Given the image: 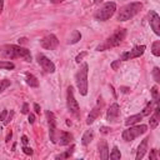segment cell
Instances as JSON below:
<instances>
[{
  "mask_svg": "<svg viewBox=\"0 0 160 160\" xmlns=\"http://www.w3.org/2000/svg\"><path fill=\"white\" fill-rule=\"evenodd\" d=\"M46 119H48V125H49V134H50V140L52 142H56V118L54 115V112L46 110L45 112Z\"/></svg>",
  "mask_w": 160,
  "mask_h": 160,
  "instance_id": "ba28073f",
  "label": "cell"
},
{
  "mask_svg": "<svg viewBox=\"0 0 160 160\" xmlns=\"http://www.w3.org/2000/svg\"><path fill=\"white\" fill-rule=\"evenodd\" d=\"M149 24H150L151 29L154 30V32L159 36L160 35V16L154 10H150V12H149Z\"/></svg>",
  "mask_w": 160,
  "mask_h": 160,
  "instance_id": "7c38bea8",
  "label": "cell"
},
{
  "mask_svg": "<svg viewBox=\"0 0 160 160\" xmlns=\"http://www.w3.org/2000/svg\"><path fill=\"white\" fill-rule=\"evenodd\" d=\"M6 115H8V110L4 109V110L1 111V114H0V121H4V120L6 119Z\"/></svg>",
  "mask_w": 160,
  "mask_h": 160,
  "instance_id": "74e56055",
  "label": "cell"
},
{
  "mask_svg": "<svg viewBox=\"0 0 160 160\" xmlns=\"http://www.w3.org/2000/svg\"><path fill=\"white\" fill-rule=\"evenodd\" d=\"M120 62H121V60H120V59H119V60L112 61V62H111V69H112V70H118V69H119V66H120Z\"/></svg>",
  "mask_w": 160,
  "mask_h": 160,
  "instance_id": "4dcf8cb0",
  "label": "cell"
},
{
  "mask_svg": "<svg viewBox=\"0 0 160 160\" xmlns=\"http://www.w3.org/2000/svg\"><path fill=\"white\" fill-rule=\"evenodd\" d=\"M80 39H81V34H80L78 30H74V31H72V35H71V38L69 39L68 42H69V44H76Z\"/></svg>",
  "mask_w": 160,
  "mask_h": 160,
  "instance_id": "603a6c76",
  "label": "cell"
},
{
  "mask_svg": "<svg viewBox=\"0 0 160 160\" xmlns=\"http://www.w3.org/2000/svg\"><path fill=\"white\" fill-rule=\"evenodd\" d=\"M11 136H12V132H11V131H9V134H8V136H6V140H5V141H6V142H9V141H10V139H11Z\"/></svg>",
  "mask_w": 160,
  "mask_h": 160,
  "instance_id": "7bdbcfd3",
  "label": "cell"
},
{
  "mask_svg": "<svg viewBox=\"0 0 160 160\" xmlns=\"http://www.w3.org/2000/svg\"><path fill=\"white\" fill-rule=\"evenodd\" d=\"M154 102H155V101H154ZM154 102H152V101H150V102H148V105H146V106L144 108V110H142V112H141V114H142V116H146V115H150V112L152 111L151 109H152V104H154ZM155 104H156V102H155ZM156 105H158V104H156Z\"/></svg>",
  "mask_w": 160,
  "mask_h": 160,
  "instance_id": "4316f807",
  "label": "cell"
},
{
  "mask_svg": "<svg viewBox=\"0 0 160 160\" xmlns=\"http://www.w3.org/2000/svg\"><path fill=\"white\" fill-rule=\"evenodd\" d=\"M64 0H50V2L51 4H60V2H62Z\"/></svg>",
  "mask_w": 160,
  "mask_h": 160,
  "instance_id": "ee69618b",
  "label": "cell"
},
{
  "mask_svg": "<svg viewBox=\"0 0 160 160\" xmlns=\"http://www.w3.org/2000/svg\"><path fill=\"white\" fill-rule=\"evenodd\" d=\"M2 9H4V0H0V14L2 12Z\"/></svg>",
  "mask_w": 160,
  "mask_h": 160,
  "instance_id": "f6af8a7d",
  "label": "cell"
},
{
  "mask_svg": "<svg viewBox=\"0 0 160 160\" xmlns=\"http://www.w3.org/2000/svg\"><path fill=\"white\" fill-rule=\"evenodd\" d=\"M109 158H110L111 160H118V159L121 158V154H120V150L118 149V146H114V148H112V150H111Z\"/></svg>",
  "mask_w": 160,
  "mask_h": 160,
  "instance_id": "d4e9b609",
  "label": "cell"
},
{
  "mask_svg": "<svg viewBox=\"0 0 160 160\" xmlns=\"http://www.w3.org/2000/svg\"><path fill=\"white\" fill-rule=\"evenodd\" d=\"M34 110H35V112L36 114H40V106H39V104H34Z\"/></svg>",
  "mask_w": 160,
  "mask_h": 160,
  "instance_id": "ab89813d",
  "label": "cell"
},
{
  "mask_svg": "<svg viewBox=\"0 0 160 160\" xmlns=\"http://www.w3.org/2000/svg\"><path fill=\"white\" fill-rule=\"evenodd\" d=\"M88 70H89V65L84 62L75 74V84L79 89V92L82 96L88 94Z\"/></svg>",
  "mask_w": 160,
  "mask_h": 160,
  "instance_id": "277c9868",
  "label": "cell"
},
{
  "mask_svg": "<svg viewBox=\"0 0 160 160\" xmlns=\"http://www.w3.org/2000/svg\"><path fill=\"white\" fill-rule=\"evenodd\" d=\"M21 141H22V144H25V145H26V144L29 142L28 136H26V135H22V136H21Z\"/></svg>",
  "mask_w": 160,
  "mask_h": 160,
  "instance_id": "60d3db41",
  "label": "cell"
},
{
  "mask_svg": "<svg viewBox=\"0 0 160 160\" xmlns=\"http://www.w3.org/2000/svg\"><path fill=\"white\" fill-rule=\"evenodd\" d=\"M10 80H8V79H4V80H0V92H2L5 89H8L9 86H10Z\"/></svg>",
  "mask_w": 160,
  "mask_h": 160,
  "instance_id": "f1b7e54d",
  "label": "cell"
},
{
  "mask_svg": "<svg viewBox=\"0 0 160 160\" xmlns=\"http://www.w3.org/2000/svg\"><path fill=\"white\" fill-rule=\"evenodd\" d=\"M116 11V4L114 1H108L105 4H102L94 14L95 20L98 21H106L109 20Z\"/></svg>",
  "mask_w": 160,
  "mask_h": 160,
  "instance_id": "5b68a950",
  "label": "cell"
},
{
  "mask_svg": "<svg viewBox=\"0 0 160 160\" xmlns=\"http://www.w3.org/2000/svg\"><path fill=\"white\" fill-rule=\"evenodd\" d=\"M66 106H68V110L75 115V116H79V112H80V108H79V104L74 96V89L72 86H69L68 90H66Z\"/></svg>",
  "mask_w": 160,
  "mask_h": 160,
  "instance_id": "52a82bcc",
  "label": "cell"
},
{
  "mask_svg": "<svg viewBox=\"0 0 160 160\" xmlns=\"http://www.w3.org/2000/svg\"><path fill=\"white\" fill-rule=\"evenodd\" d=\"M74 149H75V146H74V145H71V148H70L69 150L64 151L62 154L56 155V156H55V159H68V158H70V156L72 155V152H74Z\"/></svg>",
  "mask_w": 160,
  "mask_h": 160,
  "instance_id": "7402d4cb",
  "label": "cell"
},
{
  "mask_svg": "<svg viewBox=\"0 0 160 160\" xmlns=\"http://www.w3.org/2000/svg\"><path fill=\"white\" fill-rule=\"evenodd\" d=\"M146 131H148V126L144 125V124L138 125V126H131V125H130L129 129H126V130L122 131L121 136H122V140H124V141H128V142H129V141H132L134 139H136L138 136L145 134Z\"/></svg>",
  "mask_w": 160,
  "mask_h": 160,
  "instance_id": "8992f818",
  "label": "cell"
},
{
  "mask_svg": "<svg viewBox=\"0 0 160 160\" xmlns=\"http://www.w3.org/2000/svg\"><path fill=\"white\" fill-rule=\"evenodd\" d=\"M98 148H99V155H100V158L104 159V160L109 159V148H108L106 141H105V140L100 141Z\"/></svg>",
  "mask_w": 160,
  "mask_h": 160,
  "instance_id": "e0dca14e",
  "label": "cell"
},
{
  "mask_svg": "<svg viewBox=\"0 0 160 160\" xmlns=\"http://www.w3.org/2000/svg\"><path fill=\"white\" fill-rule=\"evenodd\" d=\"M120 91L126 94V92H129V91H130V89H129V88H126V86H121V88H120Z\"/></svg>",
  "mask_w": 160,
  "mask_h": 160,
  "instance_id": "b9f144b4",
  "label": "cell"
},
{
  "mask_svg": "<svg viewBox=\"0 0 160 160\" xmlns=\"http://www.w3.org/2000/svg\"><path fill=\"white\" fill-rule=\"evenodd\" d=\"M40 45L46 50H55L59 45V40L54 34H49L40 40Z\"/></svg>",
  "mask_w": 160,
  "mask_h": 160,
  "instance_id": "30bf717a",
  "label": "cell"
},
{
  "mask_svg": "<svg viewBox=\"0 0 160 160\" xmlns=\"http://www.w3.org/2000/svg\"><path fill=\"white\" fill-rule=\"evenodd\" d=\"M36 60H38L39 65L42 68L44 71H46V72H49V74L55 72V64H54L49 58H46L44 54H38V55H36Z\"/></svg>",
  "mask_w": 160,
  "mask_h": 160,
  "instance_id": "9c48e42d",
  "label": "cell"
},
{
  "mask_svg": "<svg viewBox=\"0 0 160 160\" xmlns=\"http://www.w3.org/2000/svg\"><path fill=\"white\" fill-rule=\"evenodd\" d=\"M142 119V114H136V115H131L129 116L126 120H125V125L126 126H130V125H134L136 122H139L140 120Z\"/></svg>",
  "mask_w": 160,
  "mask_h": 160,
  "instance_id": "44dd1931",
  "label": "cell"
},
{
  "mask_svg": "<svg viewBox=\"0 0 160 160\" xmlns=\"http://www.w3.org/2000/svg\"><path fill=\"white\" fill-rule=\"evenodd\" d=\"M12 116H14V111L11 110V111H10V114H8V118H6L5 120H4V124H5V125H8V124H9L10 121H11V119H12Z\"/></svg>",
  "mask_w": 160,
  "mask_h": 160,
  "instance_id": "1f68e13d",
  "label": "cell"
},
{
  "mask_svg": "<svg viewBox=\"0 0 160 160\" xmlns=\"http://www.w3.org/2000/svg\"><path fill=\"white\" fill-rule=\"evenodd\" d=\"M142 8V4L141 2H130V4H126L124 5L119 12H118V20L119 21H128L130 19H132Z\"/></svg>",
  "mask_w": 160,
  "mask_h": 160,
  "instance_id": "3957f363",
  "label": "cell"
},
{
  "mask_svg": "<svg viewBox=\"0 0 160 160\" xmlns=\"http://www.w3.org/2000/svg\"><path fill=\"white\" fill-rule=\"evenodd\" d=\"M0 56L6 58V59H22L25 61H31V54L30 50L26 48L19 46V45H12V44H6L0 48Z\"/></svg>",
  "mask_w": 160,
  "mask_h": 160,
  "instance_id": "6da1fadb",
  "label": "cell"
},
{
  "mask_svg": "<svg viewBox=\"0 0 160 160\" xmlns=\"http://www.w3.org/2000/svg\"><path fill=\"white\" fill-rule=\"evenodd\" d=\"M21 112H22V114H29V105H28L26 102H24V104H22Z\"/></svg>",
  "mask_w": 160,
  "mask_h": 160,
  "instance_id": "e575fe53",
  "label": "cell"
},
{
  "mask_svg": "<svg viewBox=\"0 0 160 160\" xmlns=\"http://www.w3.org/2000/svg\"><path fill=\"white\" fill-rule=\"evenodd\" d=\"M21 150H22V151H24V154H26V155H32V154H34L32 149H31V148H28V146H24Z\"/></svg>",
  "mask_w": 160,
  "mask_h": 160,
  "instance_id": "d6a6232c",
  "label": "cell"
},
{
  "mask_svg": "<svg viewBox=\"0 0 160 160\" xmlns=\"http://www.w3.org/2000/svg\"><path fill=\"white\" fill-rule=\"evenodd\" d=\"M110 130H111V129L108 128V126H101V128H100V132H101V134H109Z\"/></svg>",
  "mask_w": 160,
  "mask_h": 160,
  "instance_id": "8d00e7d4",
  "label": "cell"
},
{
  "mask_svg": "<svg viewBox=\"0 0 160 160\" xmlns=\"http://www.w3.org/2000/svg\"><path fill=\"white\" fill-rule=\"evenodd\" d=\"M92 1H94V4H96V5L100 4V2H102V0H92Z\"/></svg>",
  "mask_w": 160,
  "mask_h": 160,
  "instance_id": "7dc6e473",
  "label": "cell"
},
{
  "mask_svg": "<svg viewBox=\"0 0 160 160\" xmlns=\"http://www.w3.org/2000/svg\"><path fill=\"white\" fill-rule=\"evenodd\" d=\"M28 121H29V124H34L35 122V115L30 112L29 116H28Z\"/></svg>",
  "mask_w": 160,
  "mask_h": 160,
  "instance_id": "f35d334b",
  "label": "cell"
},
{
  "mask_svg": "<svg viewBox=\"0 0 160 160\" xmlns=\"http://www.w3.org/2000/svg\"><path fill=\"white\" fill-rule=\"evenodd\" d=\"M14 68H15V65L11 61H6V60L0 61V69H2V70H12Z\"/></svg>",
  "mask_w": 160,
  "mask_h": 160,
  "instance_id": "cb8c5ba5",
  "label": "cell"
},
{
  "mask_svg": "<svg viewBox=\"0 0 160 160\" xmlns=\"http://www.w3.org/2000/svg\"><path fill=\"white\" fill-rule=\"evenodd\" d=\"M72 135L68 131H61L60 132V136H59V144L60 145H69L71 141H72Z\"/></svg>",
  "mask_w": 160,
  "mask_h": 160,
  "instance_id": "ac0fdd59",
  "label": "cell"
},
{
  "mask_svg": "<svg viewBox=\"0 0 160 160\" xmlns=\"http://www.w3.org/2000/svg\"><path fill=\"white\" fill-rule=\"evenodd\" d=\"M149 159L150 160H155L156 159V149H151L150 155H149Z\"/></svg>",
  "mask_w": 160,
  "mask_h": 160,
  "instance_id": "d590c367",
  "label": "cell"
},
{
  "mask_svg": "<svg viewBox=\"0 0 160 160\" xmlns=\"http://www.w3.org/2000/svg\"><path fill=\"white\" fill-rule=\"evenodd\" d=\"M86 54H88L86 51H82L81 54H79V55L76 56V59H75V60H76V62H80V61L82 60V58H84V56H86Z\"/></svg>",
  "mask_w": 160,
  "mask_h": 160,
  "instance_id": "836d02e7",
  "label": "cell"
},
{
  "mask_svg": "<svg viewBox=\"0 0 160 160\" xmlns=\"http://www.w3.org/2000/svg\"><path fill=\"white\" fill-rule=\"evenodd\" d=\"M25 81L30 88H38L39 86V80L35 75L30 74V72H25Z\"/></svg>",
  "mask_w": 160,
  "mask_h": 160,
  "instance_id": "d6986e66",
  "label": "cell"
},
{
  "mask_svg": "<svg viewBox=\"0 0 160 160\" xmlns=\"http://www.w3.org/2000/svg\"><path fill=\"white\" fill-rule=\"evenodd\" d=\"M25 41H26V39H25V38H21V39H19V42H22V44H24Z\"/></svg>",
  "mask_w": 160,
  "mask_h": 160,
  "instance_id": "bcb514c9",
  "label": "cell"
},
{
  "mask_svg": "<svg viewBox=\"0 0 160 160\" xmlns=\"http://www.w3.org/2000/svg\"><path fill=\"white\" fill-rule=\"evenodd\" d=\"M160 121V108L156 105L155 110H154V115L150 116V128L151 129H156Z\"/></svg>",
  "mask_w": 160,
  "mask_h": 160,
  "instance_id": "2e32d148",
  "label": "cell"
},
{
  "mask_svg": "<svg viewBox=\"0 0 160 160\" xmlns=\"http://www.w3.org/2000/svg\"><path fill=\"white\" fill-rule=\"evenodd\" d=\"M148 140H149V138H145L140 142V145L138 146V151H136V156H135L136 160H141L144 158V155H145V152L148 150Z\"/></svg>",
  "mask_w": 160,
  "mask_h": 160,
  "instance_id": "9a60e30c",
  "label": "cell"
},
{
  "mask_svg": "<svg viewBox=\"0 0 160 160\" xmlns=\"http://www.w3.org/2000/svg\"><path fill=\"white\" fill-rule=\"evenodd\" d=\"M146 46L145 45H138V46H134L130 51H126L121 55L120 60H131V59H135V58H139L144 54Z\"/></svg>",
  "mask_w": 160,
  "mask_h": 160,
  "instance_id": "8fae6325",
  "label": "cell"
},
{
  "mask_svg": "<svg viewBox=\"0 0 160 160\" xmlns=\"http://www.w3.org/2000/svg\"><path fill=\"white\" fill-rule=\"evenodd\" d=\"M101 108H102V99L99 98V99H98V104H96V106H95V108L90 111V114L88 115V119H86V124H88V125L92 124V122L99 118V115L101 114Z\"/></svg>",
  "mask_w": 160,
  "mask_h": 160,
  "instance_id": "5bb4252c",
  "label": "cell"
},
{
  "mask_svg": "<svg viewBox=\"0 0 160 160\" xmlns=\"http://www.w3.org/2000/svg\"><path fill=\"white\" fill-rule=\"evenodd\" d=\"M151 95H152V100L158 104L159 102V90H158V86H152L151 88Z\"/></svg>",
  "mask_w": 160,
  "mask_h": 160,
  "instance_id": "83f0119b",
  "label": "cell"
},
{
  "mask_svg": "<svg viewBox=\"0 0 160 160\" xmlns=\"http://www.w3.org/2000/svg\"><path fill=\"white\" fill-rule=\"evenodd\" d=\"M151 52H152V55H155V56H160V41H159V40L152 42Z\"/></svg>",
  "mask_w": 160,
  "mask_h": 160,
  "instance_id": "484cf974",
  "label": "cell"
},
{
  "mask_svg": "<svg viewBox=\"0 0 160 160\" xmlns=\"http://www.w3.org/2000/svg\"><path fill=\"white\" fill-rule=\"evenodd\" d=\"M126 36V30L125 29H118L111 36H109L102 44L98 45L96 46V50L98 51H104V50H108V49H111V48H115L118 45L121 44V41L125 39Z\"/></svg>",
  "mask_w": 160,
  "mask_h": 160,
  "instance_id": "7a4b0ae2",
  "label": "cell"
},
{
  "mask_svg": "<svg viewBox=\"0 0 160 160\" xmlns=\"http://www.w3.org/2000/svg\"><path fill=\"white\" fill-rule=\"evenodd\" d=\"M152 76H154V80L156 82H160V69L158 66H155L152 69Z\"/></svg>",
  "mask_w": 160,
  "mask_h": 160,
  "instance_id": "f546056e",
  "label": "cell"
},
{
  "mask_svg": "<svg viewBox=\"0 0 160 160\" xmlns=\"http://www.w3.org/2000/svg\"><path fill=\"white\" fill-rule=\"evenodd\" d=\"M120 115V106L119 104L114 102L112 105H110V108L106 111V121L109 122H116Z\"/></svg>",
  "mask_w": 160,
  "mask_h": 160,
  "instance_id": "4fadbf2b",
  "label": "cell"
},
{
  "mask_svg": "<svg viewBox=\"0 0 160 160\" xmlns=\"http://www.w3.org/2000/svg\"><path fill=\"white\" fill-rule=\"evenodd\" d=\"M92 139H94V131L92 130H86L84 132L82 138H81V144L84 146H86V145H89L92 141Z\"/></svg>",
  "mask_w": 160,
  "mask_h": 160,
  "instance_id": "ffe728a7",
  "label": "cell"
}]
</instances>
